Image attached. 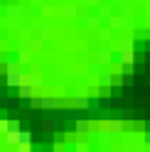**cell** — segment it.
I'll return each instance as SVG.
<instances>
[{
	"label": "cell",
	"mask_w": 150,
	"mask_h": 152,
	"mask_svg": "<svg viewBox=\"0 0 150 152\" xmlns=\"http://www.w3.org/2000/svg\"><path fill=\"white\" fill-rule=\"evenodd\" d=\"M118 64H121V66L135 64V49H121V54H118Z\"/></svg>",
	"instance_id": "12"
},
{
	"label": "cell",
	"mask_w": 150,
	"mask_h": 152,
	"mask_svg": "<svg viewBox=\"0 0 150 152\" xmlns=\"http://www.w3.org/2000/svg\"><path fill=\"white\" fill-rule=\"evenodd\" d=\"M42 39H49V42H59V39H67V32L62 27H42L40 30Z\"/></svg>",
	"instance_id": "2"
},
{
	"label": "cell",
	"mask_w": 150,
	"mask_h": 152,
	"mask_svg": "<svg viewBox=\"0 0 150 152\" xmlns=\"http://www.w3.org/2000/svg\"><path fill=\"white\" fill-rule=\"evenodd\" d=\"M30 108H42V96H35V98H30Z\"/></svg>",
	"instance_id": "34"
},
{
	"label": "cell",
	"mask_w": 150,
	"mask_h": 152,
	"mask_svg": "<svg viewBox=\"0 0 150 152\" xmlns=\"http://www.w3.org/2000/svg\"><path fill=\"white\" fill-rule=\"evenodd\" d=\"M74 152H91V147H89L86 140H76L74 142Z\"/></svg>",
	"instance_id": "24"
},
{
	"label": "cell",
	"mask_w": 150,
	"mask_h": 152,
	"mask_svg": "<svg viewBox=\"0 0 150 152\" xmlns=\"http://www.w3.org/2000/svg\"><path fill=\"white\" fill-rule=\"evenodd\" d=\"M84 27H86V30H91V32H99L101 27H104V20H101L99 15H89L86 20H84Z\"/></svg>",
	"instance_id": "11"
},
{
	"label": "cell",
	"mask_w": 150,
	"mask_h": 152,
	"mask_svg": "<svg viewBox=\"0 0 150 152\" xmlns=\"http://www.w3.org/2000/svg\"><path fill=\"white\" fill-rule=\"evenodd\" d=\"M93 79H96L93 83H96L99 88H111V86L116 83V76H113V74H108V71H101L99 76H93Z\"/></svg>",
	"instance_id": "4"
},
{
	"label": "cell",
	"mask_w": 150,
	"mask_h": 152,
	"mask_svg": "<svg viewBox=\"0 0 150 152\" xmlns=\"http://www.w3.org/2000/svg\"><path fill=\"white\" fill-rule=\"evenodd\" d=\"M35 96H37L35 86H32L30 81H22V86L17 88V98H27V101H30V98H35Z\"/></svg>",
	"instance_id": "9"
},
{
	"label": "cell",
	"mask_w": 150,
	"mask_h": 152,
	"mask_svg": "<svg viewBox=\"0 0 150 152\" xmlns=\"http://www.w3.org/2000/svg\"><path fill=\"white\" fill-rule=\"evenodd\" d=\"M5 17H10V20H20V17H22V7L17 5V3L5 5Z\"/></svg>",
	"instance_id": "14"
},
{
	"label": "cell",
	"mask_w": 150,
	"mask_h": 152,
	"mask_svg": "<svg viewBox=\"0 0 150 152\" xmlns=\"http://www.w3.org/2000/svg\"><path fill=\"white\" fill-rule=\"evenodd\" d=\"M0 152H7V142H5V145H0Z\"/></svg>",
	"instance_id": "43"
},
{
	"label": "cell",
	"mask_w": 150,
	"mask_h": 152,
	"mask_svg": "<svg viewBox=\"0 0 150 152\" xmlns=\"http://www.w3.org/2000/svg\"><path fill=\"white\" fill-rule=\"evenodd\" d=\"M99 66H101L99 61H91V64H86V69H84V71H86V74H93V76H99V74H101V71H99Z\"/></svg>",
	"instance_id": "27"
},
{
	"label": "cell",
	"mask_w": 150,
	"mask_h": 152,
	"mask_svg": "<svg viewBox=\"0 0 150 152\" xmlns=\"http://www.w3.org/2000/svg\"><path fill=\"white\" fill-rule=\"evenodd\" d=\"M130 152H148L145 140H143V137H140V140H133V145H130Z\"/></svg>",
	"instance_id": "22"
},
{
	"label": "cell",
	"mask_w": 150,
	"mask_h": 152,
	"mask_svg": "<svg viewBox=\"0 0 150 152\" xmlns=\"http://www.w3.org/2000/svg\"><path fill=\"white\" fill-rule=\"evenodd\" d=\"M113 108H123V101H121V98H113Z\"/></svg>",
	"instance_id": "41"
},
{
	"label": "cell",
	"mask_w": 150,
	"mask_h": 152,
	"mask_svg": "<svg viewBox=\"0 0 150 152\" xmlns=\"http://www.w3.org/2000/svg\"><path fill=\"white\" fill-rule=\"evenodd\" d=\"M17 39H20L22 44H30V42H32V30H30V27H22V30H17Z\"/></svg>",
	"instance_id": "19"
},
{
	"label": "cell",
	"mask_w": 150,
	"mask_h": 152,
	"mask_svg": "<svg viewBox=\"0 0 150 152\" xmlns=\"http://www.w3.org/2000/svg\"><path fill=\"white\" fill-rule=\"evenodd\" d=\"M99 17L101 20H111L113 17V5L111 3H99Z\"/></svg>",
	"instance_id": "15"
},
{
	"label": "cell",
	"mask_w": 150,
	"mask_h": 152,
	"mask_svg": "<svg viewBox=\"0 0 150 152\" xmlns=\"http://www.w3.org/2000/svg\"><path fill=\"white\" fill-rule=\"evenodd\" d=\"M32 140H35L32 130H22V132H20V142H32Z\"/></svg>",
	"instance_id": "31"
},
{
	"label": "cell",
	"mask_w": 150,
	"mask_h": 152,
	"mask_svg": "<svg viewBox=\"0 0 150 152\" xmlns=\"http://www.w3.org/2000/svg\"><path fill=\"white\" fill-rule=\"evenodd\" d=\"M89 42H79V39H64V52H86Z\"/></svg>",
	"instance_id": "7"
},
{
	"label": "cell",
	"mask_w": 150,
	"mask_h": 152,
	"mask_svg": "<svg viewBox=\"0 0 150 152\" xmlns=\"http://www.w3.org/2000/svg\"><path fill=\"white\" fill-rule=\"evenodd\" d=\"M130 91H133V96H135V98H145V88H143V86H133Z\"/></svg>",
	"instance_id": "33"
},
{
	"label": "cell",
	"mask_w": 150,
	"mask_h": 152,
	"mask_svg": "<svg viewBox=\"0 0 150 152\" xmlns=\"http://www.w3.org/2000/svg\"><path fill=\"white\" fill-rule=\"evenodd\" d=\"M32 54H35V52L30 49V47H22V49L17 52V61H22V66L30 64V61H32Z\"/></svg>",
	"instance_id": "17"
},
{
	"label": "cell",
	"mask_w": 150,
	"mask_h": 152,
	"mask_svg": "<svg viewBox=\"0 0 150 152\" xmlns=\"http://www.w3.org/2000/svg\"><path fill=\"white\" fill-rule=\"evenodd\" d=\"M7 61H10L7 59V49H0V66H5Z\"/></svg>",
	"instance_id": "36"
},
{
	"label": "cell",
	"mask_w": 150,
	"mask_h": 152,
	"mask_svg": "<svg viewBox=\"0 0 150 152\" xmlns=\"http://www.w3.org/2000/svg\"><path fill=\"white\" fill-rule=\"evenodd\" d=\"M121 118H123L126 123H130V120L135 118V110L133 108H121Z\"/></svg>",
	"instance_id": "25"
},
{
	"label": "cell",
	"mask_w": 150,
	"mask_h": 152,
	"mask_svg": "<svg viewBox=\"0 0 150 152\" xmlns=\"http://www.w3.org/2000/svg\"><path fill=\"white\" fill-rule=\"evenodd\" d=\"M22 71H5V86L10 88H20L22 86Z\"/></svg>",
	"instance_id": "5"
},
{
	"label": "cell",
	"mask_w": 150,
	"mask_h": 152,
	"mask_svg": "<svg viewBox=\"0 0 150 152\" xmlns=\"http://www.w3.org/2000/svg\"><path fill=\"white\" fill-rule=\"evenodd\" d=\"M91 128H93V123H91L89 118H79V120H74V132H76V135H89Z\"/></svg>",
	"instance_id": "6"
},
{
	"label": "cell",
	"mask_w": 150,
	"mask_h": 152,
	"mask_svg": "<svg viewBox=\"0 0 150 152\" xmlns=\"http://www.w3.org/2000/svg\"><path fill=\"white\" fill-rule=\"evenodd\" d=\"M42 130H54V120H44L42 123Z\"/></svg>",
	"instance_id": "37"
},
{
	"label": "cell",
	"mask_w": 150,
	"mask_h": 152,
	"mask_svg": "<svg viewBox=\"0 0 150 152\" xmlns=\"http://www.w3.org/2000/svg\"><path fill=\"white\" fill-rule=\"evenodd\" d=\"M52 152H67V140H54Z\"/></svg>",
	"instance_id": "26"
},
{
	"label": "cell",
	"mask_w": 150,
	"mask_h": 152,
	"mask_svg": "<svg viewBox=\"0 0 150 152\" xmlns=\"http://www.w3.org/2000/svg\"><path fill=\"white\" fill-rule=\"evenodd\" d=\"M27 47H30L32 52H44V44H42V39H32Z\"/></svg>",
	"instance_id": "30"
},
{
	"label": "cell",
	"mask_w": 150,
	"mask_h": 152,
	"mask_svg": "<svg viewBox=\"0 0 150 152\" xmlns=\"http://www.w3.org/2000/svg\"><path fill=\"white\" fill-rule=\"evenodd\" d=\"M52 15H54L52 7H44V5H42V17H52Z\"/></svg>",
	"instance_id": "38"
},
{
	"label": "cell",
	"mask_w": 150,
	"mask_h": 152,
	"mask_svg": "<svg viewBox=\"0 0 150 152\" xmlns=\"http://www.w3.org/2000/svg\"><path fill=\"white\" fill-rule=\"evenodd\" d=\"M89 3H91V0H76V5H79V7H84V5H89Z\"/></svg>",
	"instance_id": "42"
},
{
	"label": "cell",
	"mask_w": 150,
	"mask_h": 152,
	"mask_svg": "<svg viewBox=\"0 0 150 152\" xmlns=\"http://www.w3.org/2000/svg\"><path fill=\"white\" fill-rule=\"evenodd\" d=\"M42 108L44 110H57V96H52V93H44L42 96Z\"/></svg>",
	"instance_id": "16"
},
{
	"label": "cell",
	"mask_w": 150,
	"mask_h": 152,
	"mask_svg": "<svg viewBox=\"0 0 150 152\" xmlns=\"http://www.w3.org/2000/svg\"><path fill=\"white\" fill-rule=\"evenodd\" d=\"M116 81L121 83V86H126V88H133V76H128V74H121Z\"/></svg>",
	"instance_id": "23"
},
{
	"label": "cell",
	"mask_w": 150,
	"mask_h": 152,
	"mask_svg": "<svg viewBox=\"0 0 150 152\" xmlns=\"http://www.w3.org/2000/svg\"><path fill=\"white\" fill-rule=\"evenodd\" d=\"M108 27L113 32H118V30H133V17H123V15H113L108 20Z\"/></svg>",
	"instance_id": "1"
},
{
	"label": "cell",
	"mask_w": 150,
	"mask_h": 152,
	"mask_svg": "<svg viewBox=\"0 0 150 152\" xmlns=\"http://www.w3.org/2000/svg\"><path fill=\"white\" fill-rule=\"evenodd\" d=\"M74 108H76V110H84V113L91 108V96H89L86 91H79L76 96H74Z\"/></svg>",
	"instance_id": "3"
},
{
	"label": "cell",
	"mask_w": 150,
	"mask_h": 152,
	"mask_svg": "<svg viewBox=\"0 0 150 152\" xmlns=\"http://www.w3.org/2000/svg\"><path fill=\"white\" fill-rule=\"evenodd\" d=\"M106 128L113 132V135H121V132L126 130V120L123 118H108L106 120Z\"/></svg>",
	"instance_id": "8"
},
{
	"label": "cell",
	"mask_w": 150,
	"mask_h": 152,
	"mask_svg": "<svg viewBox=\"0 0 150 152\" xmlns=\"http://www.w3.org/2000/svg\"><path fill=\"white\" fill-rule=\"evenodd\" d=\"M113 39V30H111V27H101L99 30V42L104 44V42H111Z\"/></svg>",
	"instance_id": "20"
},
{
	"label": "cell",
	"mask_w": 150,
	"mask_h": 152,
	"mask_svg": "<svg viewBox=\"0 0 150 152\" xmlns=\"http://www.w3.org/2000/svg\"><path fill=\"white\" fill-rule=\"evenodd\" d=\"M5 98H7V91H5V88H3V86H0V103H3V101H5Z\"/></svg>",
	"instance_id": "40"
},
{
	"label": "cell",
	"mask_w": 150,
	"mask_h": 152,
	"mask_svg": "<svg viewBox=\"0 0 150 152\" xmlns=\"http://www.w3.org/2000/svg\"><path fill=\"white\" fill-rule=\"evenodd\" d=\"M10 130H22V128H20V120L12 118V120H10Z\"/></svg>",
	"instance_id": "39"
},
{
	"label": "cell",
	"mask_w": 150,
	"mask_h": 152,
	"mask_svg": "<svg viewBox=\"0 0 150 152\" xmlns=\"http://www.w3.org/2000/svg\"><path fill=\"white\" fill-rule=\"evenodd\" d=\"M5 71H22V61H7Z\"/></svg>",
	"instance_id": "29"
},
{
	"label": "cell",
	"mask_w": 150,
	"mask_h": 152,
	"mask_svg": "<svg viewBox=\"0 0 150 152\" xmlns=\"http://www.w3.org/2000/svg\"><path fill=\"white\" fill-rule=\"evenodd\" d=\"M121 49H135V39H133V37H126V39H121Z\"/></svg>",
	"instance_id": "28"
},
{
	"label": "cell",
	"mask_w": 150,
	"mask_h": 152,
	"mask_svg": "<svg viewBox=\"0 0 150 152\" xmlns=\"http://www.w3.org/2000/svg\"><path fill=\"white\" fill-rule=\"evenodd\" d=\"M96 61H99L101 66H111V64H113V52H111V49L96 52Z\"/></svg>",
	"instance_id": "13"
},
{
	"label": "cell",
	"mask_w": 150,
	"mask_h": 152,
	"mask_svg": "<svg viewBox=\"0 0 150 152\" xmlns=\"http://www.w3.org/2000/svg\"><path fill=\"white\" fill-rule=\"evenodd\" d=\"M145 49H148V52H150V39H148V42H145Z\"/></svg>",
	"instance_id": "45"
},
{
	"label": "cell",
	"mask_w": 150,
	"mask_h": 152,
	"mask_svg": "<svg viewBox=\"0 0 150 152\" xmlns=\"http://www.w3.org/2000/svg\"><path fill=\"white\" fill-rule=\"evenodd\" d=\"M62 12H64V17H76L79 15V5H64Z\"/></svg>",
	"instance_id": "21"
},
{
	"label": "cell",
	"mask_w": 150,
	"mask_h": 152,
	"mask_svg": "<svg viewBox=\"0 0 150 152\" xmlns=\"http://www.w3.org/2000/svg\"><path fill=\"white\" fill-rule=\"evenodd\" d=\"M7 130H10V120H7V118H0V135H5Z\"/></svg>",
	"instance_id": "32"
},
{
	"label": "cell",
	"mask_w": 150,
	"mask_h": 152,
	"mask_svg": "<svg viewBox=\"0 0 150 152\" xmlns=\"http://www.w3.org/2000/svg\"><path fill=\"white\" fill-rule=\"evenodd\" d=\"M17 152H32V142H20V145H17Z\"/></svg>",
	"instance_id": "35"
},
{
	"label": "cell",
	"mask_w": 150,
	"mask_h": 152,
	"mask_svg": "<svg viewBox=\"0 0 150 152\" xmlns=\"http://www.w3.org/2000/svg\"><path fill=\"white\" fill-rule=\"evenodd\" d=\"M121 3H123V0H111V5H121Z\"/></svg>",
	"instance_id": "44"
},
{
	"label": "cell",
	"mask_w": 150,
	"mask_h": 152,
	"mask_svg": "<svg viewBox=\"0 0 150 152\" xmlns=\"http://www.w3.org/2000/svg\"><path fill=\"white\" fill-rule=\"evenodd\" d=\"M96 140L101 142V145H113V132H111L108 128L99 125V132H96Z\"/></svg>",
	"instance_id": "10"
},
{
	"label": "cell",
	"mask_w": 150,
	"mask_h": 152,
	"mask_svg": "<svg viewBox=\"0 0 150 152\" xmlns=\"http://www.w3.org/2000/svg\"><path fill=\"white\" fill-rule=\"evenodd\" d=\"M20 132L22 130H7L5 132V142L7 145H20Z\"/></svg>",
	"instance_id": "18"
}]
</instances>
